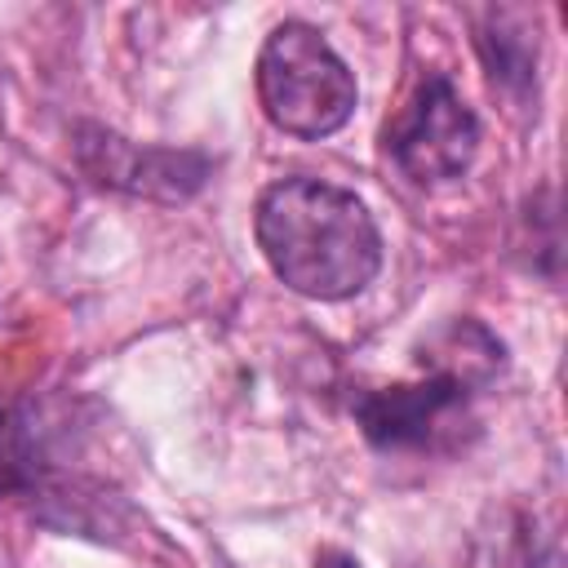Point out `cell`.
<instances>
[{"label":"cell","mask_w":568,"mask_h":568,"mask_svg":"<svg viewBox=\"0 0 568 568\" xmlns=\"http://www.w3.org/2000/svg\"><path fill=\"white\" fill-rule=\"evenodd\" d=\"M257 248L302 297L342 302L382 271V235L368 204L320 178H280L257 195Z\"/></svg>","instance_id":"1"},{"label":"cell","mask_w":568,"mask_h":568,"mask_svg":"<svg viewBox=\"0 0 568 568\" xmlns=\"http://www.w3.org/2000/svg\"><path fill=\"white\" fill-rule=\"evenodd\" d=\"M355 75L311 22H280L257 49V102L266 120L293 138H328L355 111Z\"/></svg>","instance_id":"2"},{"label":"cell","mask_w":568,"mask_h":568,"mask_svg":"<svg viewBox=\"0 0 568 568\" xmlns=\"http://www.w3.org/2000/svg\"><path fill=\"white\" fill-rule=\"evenodd\" d=\"M382 142L404 178L435 186V182L462 178L470 169V160L479 151V120L466 106V98L453 89V80L430 71L413 89V98L395 111Z\"/></svg>","instance_id":"3"},{"label":"cell","mask_w":568,"mask_h":568,"mask_svg":"<svg viewBox=\"0 0 568 568\" xmlns=\"http://www.w3.org/2000/svg\"><path fill=\"white\" fill-rule=\"evenodd\" d=\"M470 382L430 364V377L422 382L359 390L351 413L373 448H453L470 426Z\"/></svg>","instance_id":"4"},{"label":"cell","mask_w":568,"mask_h":568,"mask_svg":"<svg viewBox=\"0 0 568 568\" xmlns=\"http://www.w3.org/2000/svg\"><path fill=\"white\" fill-rule=\"evenodd\" d=\"M80 164L102 186H120V191L155 195V200H182L209 173V160L200 151L138 146L102 129H80Z\"/></svg>","instance_id":"5"},{"label":"cell","mask_w":568,"mask_h":568,"mask_svg":"<svg viewBox=\"0 0 568 568\" xmlns=\"http://www.w3.org/2000/svg\"><path fill=\"white\" fill-rule=\"evenodd\" d=\"M479 53H484L493 89H501V93H510L519 102L532 93L537 44H532L528 31H510V13H488V27L479 31Z\"/></svg>","instance_id":"6"},{"label":"cell","mask_w":568,"mask_h":568,"mask_svg":"<svg viewBox=\"0 0 568 568\" xmlns=\"http://www.w3.org/2000/svg\"><path fill=\"white\" fill-rule=\"evenodd\" d=\"M44 453L36 439V426L0 404V497H36L44 488Z\"/></svg>","instance_id":"7"},{"label":"cell","mask_w":568,"mask_h":568,"mask_svg":"<svg viewBox=\"0 0 568 568\" xmlns=\"http://www.w3.org/2000/svg\"><path fill=\"white\" fill-rule=\"evenodd\" d=\"M315 568H359V559L346 555V550H320L315 555Z\"/></svg>","instance_id":"8"}]
</instances>
